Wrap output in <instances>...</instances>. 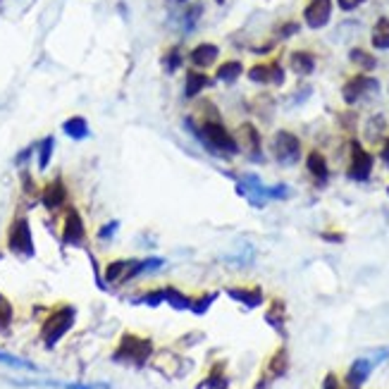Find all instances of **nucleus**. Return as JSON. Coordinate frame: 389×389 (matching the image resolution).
I'll list each match as a JSON object with an SVG mask.
<instances>
[{"mask_svg":"<svg viewBox=\"0 0 389 389\" xmlns=\"http://www.w3.org/2000/svg\"><path fill=\"white\" fill-rule=\"evenodd\" d=\"M162 294H165V303H170L172 308H177V311H184V308H191V299L184 294H179L174 287H165L162 289Z\"/></svg>","mask_w":389,"mask_h":389,"instance_id":"5701e85b","label":"nucleus"},{"mask_svg":"<svg viewBox=\"0 0 389 389\" xmlns=\"http://www.w3.org/2000/svg\"><path fill=\"white\" fill-rule=\"evenodd\" d=\"M378 87H380L378 79L366 77V75H356L344 84L342 96H344V101L349 103V106H354V103H358L361 98H366L368 94H375Z\"/></svg>","mask_w":389,"mask_h":389,"instance_id":"423d86ee","label":"nucleus"},{"mask_svg":"<svg viewBox=\"0 0 389 389\" xmlns=\"http://www.w3.org/2000/svg\"><path fill=\"white\" fill-rule=\"evenodd\" d=\"M370 368H373V363L366 361V358L356 361L354 366H351V370H349V378H346V382H349V387H351V389H358V387H361L363 382L368 380Z\"/></svg>","mask_w":389,"mask_h":389,"instance_id":"f3484780","label":"nucleus"},{"mask_svg":"<svg viewBox=\"0 0 389 389\" xmlns=\"http://www.w3.org/2000/svg\"><path fill=\"white\" fill-rule=\"evenodd\" d=\"M241 72H244V65H241L239 60H227V63H222L220 67H217L215 77H217V82L234 84L236 79L241 77Z\"/></svg>","mask_w":389,"mask_h":389,"instance_id":"a211bd4d","label":"nucleus"},{"mask_svg":"<svg viewBox=\"0 0 389 389\" xmlns=\"http://www.w3.org/2000/svg\"><path fill=\"white\" fill-rule=\"evenodd\" d=\"M0 361H3V363H8V366H12V368L36 370V366H34V363H29V361H22V358H15V356H10V354H0Z\"/></svg>","mask_w":389,"mask_h":389,"instance_id":"cd10ccee","label":"nucleus"},{"mask_svg":"<svg viewBox=\"0 0 389 389\" xmlns=\"http://www.w3.org/2000/svg\"><path fill=\"white\" fill-rule=\"evenodd\" d=\"M63 129H65L67 136L75 139V141H82V139L89 136V125H87V120L84 117H70L63 125Z\"/></svg>","mask_w":389,"mask_h":389,"instance_id":"412c9836","label":"nucleus"},{"mask_svg":"<svg viewBox=\"0 0 389 389\" xmlns=\"http://www.w3.org/2000/svg\"><path fill=\"white\" fill-rule=\"evenodd\" d=\"M212 299H215V296H205V299H200L198 303H193L191 301V311L193 313H205V311H208V306H210V303H212Z\"/></svg>","mask_w":389,"mask_h":389,"instance_id":"7c9ffc66","label":"nucleus"},{"mask_svg":"<svg viewBox=\"0 0 389 389\" xmlns=\"http://www.w3.org/2000/svg\"><path fill=\"white\" fill-rule=\"evenodd\" d=\"M349 58H351V63L361 67L363 72H370V70H375V67H378V60L370 56L368 51H363V48H354V51L349 53Z\"/></svg>","mask_w":389,"mask_h":389,"instance_id":"4be33fe9","label":"nucleus"},{"mask_svg":"<svg viewBox=\"0 0 389 389\" xmlns=\"http://www.w3.org/2000/svg\"><path fill=\"white\" fill-rule=\"evenodd\" d=\"M229 296L234 301H241L248 308H256L263 301V291L260 289H229Z\"/></svg>","mask_w":389,"mask_h":389,"instance_id":"aec40b11","label":"nucleus"},{"mask_svg":"<svg viewBox=\"0 0 389 389\" xmlns=\"http://www.w3.org/2000/svg\"><path fill=\"white\" fill-rule=\"evenodd\" d=\"M67 200V189H65V181L63 179H53L46 184L44 193H41V203L46 205L48 210H58Z\"/></svg>","mask_w":389,"mask_h":389,"instance_id":"f8f14e48","label":"nucleus"},{"mask_svg":"<svg viewBox=\"0 0 389 389\" xmlns=\"http://www.w3.org/2000/svg\"><path fill=\"white\" fill-rule=\"evenodd\" d=\"M10 320H12V306L0 294V330H5L10 325Z\"/></svg>","mask_w":389,"mask_h":389,"instance_id":"c85d7f7f","label":"nucleus"},{"mask_svg":"<svg viewBox=\"0 0 389 389\" xmlns=\"http://www.w3.org/2000/svg\"><path fill=\"white\" fill-rule=\"evenodd\" d=\"M115 229H117V222H110L108 227L101 229V239H110V236L115 234Z\"/></svg>","mask_w":389,"mask_h":389,"instance_id":"72a5a7b5","label":"nucleus"},{"mask_svg":"<svg viewBox=\"0 0 389 389\" xmlns=\"http://www.w3.org/2000/svg\"><path fill=\"white\" fill-rule=\"evenodd\" d=\"M289 67L299 77L313 75V70H315V56H313V53H308V51H294L289 56Z\"/></svg>","mask_w":389,"mask_h":389,"instance_id":"2eb2a0df","label":"nucleus"},{"mask_svg":"<svg viewBox=\"0 0 389 389\" xmlns=\"http://www.w3.org/2000/svg\"><path fill=\"white\" fill-rule=\"evenodd\" d=\"M203 15V3H193L189 10L184 12V32L189 34L193 27H196L198 17Z\"/></svg>","mask_w":389,"mask_h":389,"instance_id":"a878e982","label":"nucleus"},{"mask_svg":"<svg viewBox=\"0 0 389 389\" xmlns=\"http://www.w3.org/2000/svg\"><path fill=\"white\" fill-rule=\"evenodd\" d=\"M53 146H56V139H53V136L44 139V144H41V151H39V167H41V170H46L48 162H51Z\"/></svg>","mask_w":389,"mask_h":389,"instance_id":"bb28decb","label":"nucleus"},{"mask_svg":"<svg viewBox=\"0 0 389 389\" xmlns=\"http://www.w3.org/2000/svg\"><path fill=\"white\" fill-rule=\"evenodd\" d=\"M306 165H308V172H311L320 184L327 181V177H330V167H327V160H325V155L320 153V151H311V153H308Z\"/></svg>","mask_w":389,"mask_h":389,"instance_id":"dca6fc26","label":"nucleus"},{"mask_svg":"<svg viewBox=\"0 0 389 389\" xmlns=\"http://www.w3.org/2000/svg\"><path fill=\"white\" fill-rule=\"evenodd\" d=\"M215 3H217V5H222V3H224V0H215Z\"/></svg>","mask_w":389,"mask_h":389,"instance_id":"e433bc0d","label":"nucleus"},{"mask_svg":"<svg viewBox=\"0 0 389 389\" xmlns=\"http://www.w3.org/2000/svg\"><path fill=\"white\" fill-rule=\"evenodd\" d=\"M380 158H382V162H385V165H389V139L385 144H382V148H380Z\"/></svg>","mask_w":389,"mask_h":389,"instance_id":"f704fd0d","label":"nucleus"},{"mask_svg":"<svg viewBox=\"0 0 389 389\" xmlns=\"http://www.w3.org/2000/svg\"><path fill=\"white\" fill-rule=\"evenodd\" d=\"M332 17V0H308L303 20L311 29H323Z\"/></svg>","mask_w":389,"mask_h":389,"instance_id":"1a4fd4ad","label":"nucleus"},{"mask_svg":"<svg viewBox=\"0 0 389 389\" xmlns=\"http://www.w3.org/2000/svg\"><path fill=\"white\" fill-rule=\"evenodd\" d=\"M272 155L277 158V162L282 165H294L296 160L301 158V141L299 136H294L287 129H279L275 136H272Z\"/></svg>","mask_w":389,"mask_h":389,"instance_id":"39448f33","label":"nucleus"},{"mask_svg":"<svg viewBox=\"0 0 389 389\" xmlns=\"http://www.w3.org/2000/svg\"><path fill=\"white\" fill-rule=\"evenodd\" d=\"M387 193H389V189H387Z\"/></svg>","mask_w":389,"mask_h":389,"instance_id":"58836bf2","label":"nucleus"},{"mask_svg":"<svg viewBox=\"0 0 389 389\" xmlns=\"http://www.w3.org/2000/svg\"><path fill=\"white\" fill-rule=\"evenodd\" d=\"M220 370L222 366H215L212 368V373H210V378L205 380V387H215V389H224V378L220 375Z\"/></svg>","mask_w":389,"mask_h":389,"instance_id":"c756f323","label":"nucleus"},{"mask_svg":"<svg viewBox=\"0 0 389 389\" xmlns=\"http://www.w3.org/2000/svg\"><path fill=\"white\" fill-rule=\"evenodd\" d=\"M366 0H337V5L342 8L344 12H351V10H356L358 5H363Z\"/></svg>","mask_w":389,"mask_h":389,"instance_id":"473e14b6","label":"nucleus"},{"mask_svg":"<svg viewBox=\"0 0 389 389\" xmlns=\"http://www.w3.org/2000/svg\"><path fill=\"white\" fill-rule=\"evenodd\" d=\"M373 172V155L368 153L358 141H351V162H349V179L366 181Z\"/></svg>","mask_w":389,"mask_h":389,"instance_id":"0eeeda50","label":"nucleus"},{"mask_svg":"<svg viewBox=\"0 0 389 389\" xmlns=\"http://www.w3.org/2000/svg\"><path fill=\"white\" fill-rule=\"evenodd\" d=\"M87 236V229H84V220L82 215L77 212V208H70L67 210V217H65V229H63V241L70 246H79Z\"/></svg>","mask_w":389,"mask_h":389,"instance_id":"9d476101","label":"nucleus"},{"mask_svg":"<svg viewBox=\"0 0 389 389\" xmlns=\"http://www.w3.org/2000/svg\"><path fill=\"white\" fill-rule=\"evenodd\" d=\"M217 56H220V48H217L215 44H198L196 48L191 51V65L193 67H210V65H215V60Z\"/></svg>","mask_w":389,"mask_h":389,"instance_id":"ddd939ff","label":"nucleus"},{"mask_svg":"<svg viewBox=\"0 0 389 389\" xmlns=\"http://www.w3.org/2000/svg\"><path fill=\"white\" fill-rule=\"evenodd\" d=\"M239 151L251 158V160H263V144H260V132L251 122L239 125Z\"/></svg>","mask_w":389,"mask_h":389,"instance_id":"6e6552de","label":"nucleus"},{"mask_svg":"<svg viewBox=\"0 0 389 389\" xmlns=\"http://www.w3.org/2000/svg\"><path fill=\"white\" fill-rule=\"evenodd\" d=\"M151 354H153L151 339L136 337V334H125L120 339L117 351H115V361H125V363H132V366H144Z\"/></svg>","mask_w":389,"mask_h":389,"instance_id":"f03ea898","label":"nucleus"},{"mask_svg":"<svg viewBox=\"0 0 389 389\" xmlns=\"http://www.w3.org/2000/svg\"><path fill=\"white\" fill-rule=\"evenodd\" d=\"M370 41L378 51H389V20L387 17H380L373 27V34H370Z\"/></svg>","mask_w":389,"mask_h":389,"instance_id":"6ab92c4d","label":"nucleus"},{"mask_svg":"<svg viewBox=\"0 0 389 389\" xmlns=\"http://www.w3.org/2000/svg\"><path fill=\"white\" fill-rule=\"evenodd\" d=\"M323 389H339V382H337V378H334V375H327V380H325Z\"/></svg>","mask_w":389,"mask_h":389,"instance_id":"c9c22d12","label":"nucleus"},{"mask_svg":"<svg viewBox=\"0 0 389 389\" xmlns=\"http://www.w3.org/2000/svg\"><path fill=\"white\" fill-rule=\"evenodd\" d=\"M177 3H186V0H177Z\"/></svg>","mask_w":389,"mask_h":389,"instance_id":"4c0bfd02","label":"nucleus"},{"mask_svg":"<svg viewBox=\"0 0 389 389\" xmlns=\"http://www.w3.org/2000/svg\"><path fill=\"white\" fill-rule=\"evenodd\" d=\"M181 63H184V58H181V51L177 46L170 48V51L165 53V58H162V65H165V70L170 72V75H172V72H177L181 67Z\"/></svg>","mask_w":389,"mask_h":389,"instance_id":"393cba45","label":"nucleus"},{"mask_svg":"<svg viewBox=\"0 0 389 389\" xmlns=\"http://www.w3.org/2000/svg\"><path fill=\"white\" fill-rule=\"evenodd\" d=\"M210 77L205 72H198V70H189L186 72V82H184V96L186 98H196L203 89L210 87Z\"/></svg>","mask_w":389,"mask_h":389,"instance_id":"4468645a","label":"nucleus"},{"mask_svg":"<svg viewBox=\"0 0 389 389\" xmlns=\"http://www.w3.org/2000/svg\"><path fill=\"white\" fill-rule=\"evenodd\" d=\"M248 79L253 84H277L282 87L284 84V70L279 63H272V65H256L248 70Z\"/></svg>","mask_w":389,"mask_h":389,"instance_id":"9b49d317","label":"nucleus"},{"mask_svg":"<svg viewBox=\"0 0 389 389\" xmlns=\"http://www.w3.org/2000/svg\"><path fill=\"white\" fill-rule=\"evenodd\" d=\"M129 265H132V260H113V263L106 267V279L108 282H120V279H125Z\"/></svg>","mask_w":389,"mask_h":389,"instance_id":"b1692460","label":"nucleus"},{"mask_svg":"<svg viewBox=\"0 0 389 389\" xmlns=\"http://www.w3.org/2000/svg\"><path fill=\"white\" fill-rule=\"evenodd\" d=\"M8 248L12 253L22 258H32L34 256V236L32 227H29L27 217H17L8 229Z\"/></svg>","mask_w":389,"mask_h":389,"instance_id":"20e7f679","label":"nucleus"},{"mask_svg":"<svg viewBox=\"0 0 389 389\" xmlns=\"http://www.w3.org/2000/svg\"><path fill=\"white\" fill-rule=\"evenodd\" d=\"M296 32H299V24L296 22H287L284 27H279V36H282V39H289V36H294Z\"/></svg>","mask_w":389,"mask_h":389,"instance_id":"2f4dec72","label":"nucleus"},{"mask_svg":"<svg viewBox=\"0 0 389 389\" xmlns=\"http://www.w3.org/2000/svg\"><path fill=\"white\" fill-rule=\"evenodd\" d=\"M72 325H75V308L72 306H63V308H58L56 313L48 315V320L44 323V330H41V337H44L46 346H56L60 339L70 332Z\"/></svg>","mask_w":389,"mask_h":389,"instance_id":"7ed1b4c3","label":"nucleus"},{"mask_svg":"<svg viewBox=\"0 0 389 389\" xmlns=\"http://www.w3.org/2000/svg\"><path fill=\"white\" fill-rule=\"evenodd\" d=\"M189 132L196 134V139L205 146V151H210L212 155H236L239 153V144L232 134L227 132V127L217 120H203L200 125H193L191 117L184 120Z\"/></svg>","mask_w":389,"mask_h":389,"instance_id":"f257e3e1","label":"nucleus"}]
</instances>
